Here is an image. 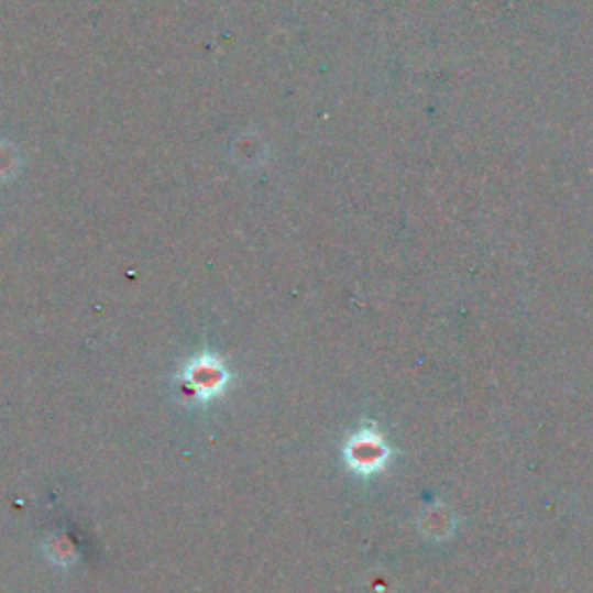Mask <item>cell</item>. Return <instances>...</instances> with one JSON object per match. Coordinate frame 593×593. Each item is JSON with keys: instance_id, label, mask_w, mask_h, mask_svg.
<instances>
[{"instance_id": "obj_1", "label": "cell", "mask_w": 593, "mask_h": 593, "mask_svg": "<svg viewBox=\"0 0 593 593\" xmlns=\"http://www.w3.org/2000/svg\"><path fill=\"white\" fill-rule=\"evenodd\" d=\"M179 383L186 399L195 406H207L209 402L223 397L232 383V373L226 362L213 353H200L188 360L179 373Z\"/></svg>"}, {"instance_id": "obj_2", "label": "cell", "mask_w": 593, "mask_h": 593, "mask_svg": "<svg viewBox=\"0 0 593 593\" xmlns=\"http://www.w3.org/2000/svg\"><path fill=\"white\" fill-rule=\"evenodd\" d=\"M389 457H392V450L385 443L383 433L373 427L358 429L343 446L345 466L362 477L376 475L378 471H383L387 466Z\"/></svg>"}]
</instances>
